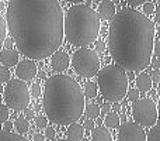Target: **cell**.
Returning <instances> with one entry per match:
<instances>
[{
	"label": "cell",
	"instance_id": "cell-1",
	"mask_svg": "<svg viewBox=\"0 0 160 141\" xmlns=\"http://www.w3.org/2000/svg\"><path fill=\"white\" fill-rule=\"evenodd\" d=\"M6 19L17 50L30 61L53 55L63 41V11L56 0H11Z\"/></svg>",
	"mask_w": 160,
	"mask_h": 141
},
{
	"label": "cell",
	"instance_id": "cell-2",
	"mask_svg": "<svg viewBox=\"0 0 160 141\" xmlns=\"http://www.w3.org/2000/svg\"><path fill=\"white\" fill-rule=\"evenodd\" d=\"M156 27L149 17L135 8H122L111 19L108 50L122 71H143L152 59Z\"/></svg>",
	"mask_w": 160,
	"mask_h": 141
},
{
	"label": "cell",
	"instance_id": "cell-3",
	"mask_svg": "<svg viewBox=\"0 0 160 141\" xmlns=\"http://www.w3.org/2000/svg\"><path fill=\"white\" fill-rule=\"evenodd\" d=\"M42 106L51 122L70 126L82 117L86 103L79 83L68 75L59 73L45 82Z\"/></svg>",
	"mask_w": 160,
	"mask_h": 141
},
{
	"label": "cell",
	"instance_id": "cell-4",
	"mask_svg": "<svg viewBox=\"0 0 160 141\" xmlns=\"http://www.w3.org/2000/svg\"><path fill=\"white\" fill-rule=\"evenodd\" d=\"M100 33V19L91 7L86 4H76L63 16V35L70 44L76 47H86L93 44Z\"/></svg>",
	"mask_w": 160,
	"mask_h": 141
},
{
	"label": "cell",
	"instance_id": "cell-5",
	"mask_svg": "<svg viewBox=\"0 0 160 141\" xmlns=\"http://www.w3.org/2000/svg\"><path fill=\"white\" fill-rule=\"evenodd\" d=\"M97 89L107 100L114 103L121 102L127 95L128 78L125 71L117 65H107L97 73Z\"/></svg>",
	"mask_w": 160,
	"mask_h": 141
},
{
	"label": "cell",
	"instance_id": "cell-6",
	"mask_svg": "<svg viewBox=\"0 0 160 141\" xmlns=\"http://www.w3.org/2000/svg\"><path fill=\"white\" fill-rule=\"evenodd\" d=\"M30 90L25 82L20 79H10L4 88L6 107L13 110H25L30 105Z\"/></svg>",
	"mask_w": 160,
	"mask_h": 141
},
{
	"label": "cell",
	"instance_id": "cell-7",
	"mask_svg": "<svg viewBox=\"0 0 160 141\" xmlns=\"http://www.w3.org/2000/svg\"><path fill=\"white\" fill-rule=\"evenodd\" d=\"M72 65L80 76L93 78L100 71V58L90 48H79L72 57Z\"/></svg>",
	"mask_w": 160,
	"mask_h": 141
},
{
	"label": "cell",
	"instance_id": "cell-8",
	"mask_svg": "<svg viewBox=\"0 0 160 141\" xmlns=\"http://www.w3.org/2000/svg\"><path fill=\"white\" fill-rule=\"evenodd\" d=\"M132 116L141 127H153L158 123V107L152 99H138L132 105Z\"/></svg>",
	"mask_w": 160,
	"mask_h": 141
},
{
	"label": "cell",
	"instance_id": "cell-9",
	"mask_svg": "<svg viewBox=\"0 0 160 141\" xmlns=\"http://www.w3.org/2000/svg\"><path fill=\"white\" fill-rule=\"evenodd\" d=\"M118 128V141H146V133L136 123L127 122Z\"/></svg>",
	"mask_w": 160,
	"mask_h": 141
},
{
	"label": "cell",
	"instance_id": "cell-10",
	"mask_svg": "<svg viewBox=\"0 0 160 141\" xmlns=\"http://www.w3.org/2000/svg\"><path fill=\"white\" fill-rule=\"evenodd\" d=\"M16 75L20 78V80L25 82V80L32 79L37 75V65L35 62L30 61V59H24V61L18 62L16 68Z\"/></svg>",
	"mask_w": 160,
	"mask_h": 141
},
{
	"label": "cell",
	"instance_id": "cell-11",
	"mask_svg": "<svg viewBox=\"0 0 160 141\" xmlns=\"http://www.w3.org/2000/svg\"><path fill=\"white\" fill-rule=\"evenodd\" d=\"M69 64H70V57L65 51H56L52 55V58H51V67L56 72H63L65 69H68Z\"/></svg>",
	"mask_w": 160,
	"mask_h": 141
},
{
	"label": "cell",
	"instance_id": "cell-12",
	"mask_svg": "<svg viewBox=\"0 0 160 141\" xmlns=\"http://www.w3.org/2000/svg\"><path fill=\"white\" fill-rule=\"evenodd\" d=\"M96 13L100 20H111L115 16V4L112 2H101Z\"/></svg>",
	"mask_w": 160,
	"mask_h": 141
},
{
	"label": "cell",
	"instance_id": "cell-13",
	"mask_svg": "<svg viewBox=\"0 0 160 141\" xmlns=\"http://www.w3.org/2000/svg\"><path fill=\"white\" fill-rule=\"evenodd\" d=\"M0 62H2V67H14V65L18 64V51L11 50H3L0 52Z\"/></svg>",
	"mask_w": 160,
	"mask_h": 141
},
{
	"label": "cell",
	"instance_id": "cell-14",
	"mask_svg": "<svg viewBox=\"0 0 160 141\" xmlns=\"http://www.w3.org/2000/svg\"><path fill=\"white\" fill-rule=\"evenodd\" d=\"M136 90H141V92H149L150 89L153 88V83H152V79H150L149 73L148 72H142V73L138 75L136 78Z\"/></svg>",
	"mask_w": 160,
	"mask_h": 141
},
{
	"label": "cell",
	"instance_id": "cell-15",
	"mask_svg": "<svg viewBox=\"0 0 160 141\" xmlns=\"http://www.w3.org/2000/svg\"><path fill=\"white\" fill-rule=\"evenodd\" d=\"M93 133H91V140L90 141H112L110 131L104 127V126H98V127H94Z\"/></svg>",
	"mask_w": 160,
	"mask_h": 141
},
{
	"label": "cell",
	"instance_id": "cell-16",
	"mask_svg": "<svg viewBox=\"0 0 160 141\" xmlns=\"http://www.w3.org/2000/svg\"><path fill=\"white\" fill-rule=\"evenodd\" d=\"M66 136L69 141H82L83 140V136H84V130L83 127L78 123H73L68 127V131H66Z\"/></svg>",
	"mask_w": 160,
	"mask_h": 141
},
{
	"label": "cell",
	"instance_id": "cell-17",
	"mask_svg": "<svg viewBox=\"0 0 160 141\" xmlns=\"http://www.w3.org/2000/svg\"><path fill=\"white\" fill-rule=\"evenodd\" d=\"M83 96L84 97H88V99H93V97L97 96V93H98V89H97V85L93 82H86L84 85H83Z\"/></svg>",
	"mask_w": 160,
	"mask_h": 141
},
{
	"label": "cell",
	"instance_id": "cell-18",
	"mask_svg": "<svg viewBox=\"0 0 160 141\" xmlns=\"http://www.w3.org/2000/svg\"><path fill=\"white\" fill-rule=\"evenodd\" d=\"M83 111H84L86 116H87L90 120L97 119V117L100 116V113H101L100 106L97 105V103H88V105H86L84 106V110H83Z\"/></svg>",
	"mask_w": 160,
	"mask_h": 141
},
{
	"label": "cell",
	"instance_id": "cell-19",
	"mask_svg": "<svg viewBox=\"0 0 160 141\" xmlns=\"http://www.w3.org/2000/svg\"><path fill=\"white\" fill-rule=\"evenodd\" d=\"M119 122H121L119 114L115 113V111H110V113L105 116V126H107L108 128H118L119 127Z\"/></svg>",
	"mask_w": 160,
	"mask_h": 141
},
{
	"label": "cell",
	"instance_id": "cell-20",
	"mask_svg": "<svg viewBox=\"0 0 160 141\" xmlns=\"http://www.w3.org/2000/svg\"><path fill=\"white\" fill-rule=\"evenodd\" d=\"M14 126H16V130L18 131L20 134H25L28 131V128H30V124H28V122L22 116L17 117L16 122H14Z\"/></svg>",
	"mask_w": 160,
	"mask_h": 141
},
{
	"label": "cell",
	"instance_id": "cell-21",
	"mask_svg": "<svg viewBox=\"0 0 160 141\" xmlns=\"http://www.w3.org/2000/svg\"><path fill=\"white\" fill-rule=\"evenodd\" d=\"M0 141H28L24 137L18 136V134H13V133H6V131L0 130Z\"/></svg>",
	"mask_w": 160,
	"mask_h": 141
},
{
	"label": "cell",
	"instance_id": "cell-22",
	"mask_svg": "<svg viewBox=\"0 0 160 141\" xmlns=\"http://www.w3.org/2000/svg\"><path fill=\"white\" fill-rule=\"evenodd\" d=\"M6 35H7V25H6V20L0 16V50L3 47V42L6 40Z\"/></svg>",
	"mask_w": 160,
	"mask_h": 141
},
{
	"label": "cell",
	"instance_id": "cell-23",
	"mask_svg": "<svg viewBox=\"0 0 160 141\" xmlns=\"http://www.w3.org/2000/svg\"><path fill=\"white\" fill-rule=\"evenodd\" d=\"M159 133H160V127L158 124H155L152 127V130L149 131V134L146 136V141H159Z\"/></svg>",
	"mask_w": 160,
	"mask_h": 141
},
{
	"label": "cell",
	"instance_id": "cell-24",
	"mask_svg": "<svg viewBox=\"0 0 160 141\" xmlns=\"http://www.w3.org/2000/svg\"><path fill=\"white\" fill-rule=\"evenodd\" d=\"M156 3L155 2H145L143 4V16H149V14L155 13Z\"/></svg>",
	"mask_w": 160,
	"mask_h": 141
},
{
	"label": "cell",
	"instance_id": "cell-25",
	"mask_svg": "<svg viewBox=\"0 0 160 141\" xmlns=\"http://www.w3.org/2000/svg\"><path fill=\"white\" fill-rule=\"evenodd\" d=\"M10 76H11V73H10V71H8L7 68L0 67V83L8 82V80H10Z\"/></svg>",
	"mask_w": 160,
	"mask_h": 141
},
{
	"label": "cell",
	"instance_id": "cell-26",
	"mask_svg": "<svg viewBox=\"0 0 160 141\" xmlns=\"http://www.w3.org/2000/svg\"><path fill=\"white\" fill-rule=\"evenodd\" d=\"M8 116H10V113H8V109L6 107L3 103H0V123H6V122H7Z\"/></svg>",
	"mask_w": 160,
	"mask_h": 141
},
{
	"label": "cell",
	"instance_id": "cell-27",
	"mask_svg": "<svg viewBox=\"0 0 160 141\" xmlns=\"http://www.w3.org/2000/svg\"><path fill=\"white\" fill-rule=\"evenodd\" d=\"M41 95H42V89H41V86H39L38 83H34V85L31 86L30 96H32V97H39Z\"/></svg>",
	"mask_w": 160,
	"mask_h": 141
},
{
	"label": "cell",
	"instance_id": "cell-28",
	"mask_svg": "<svg viewBox=\"0 0 160 141\" xmlns=\"http://www.w3.org/2000/svg\"><path fill=\"white\" fill-rule=\"evenodd\" d=\"M35 124L38 128H47L48 127V120L44 116H38L35 117Z\"/></svg>",
	"mask_w": 160,
	"mask_h": 141
},
{
	"label": "cell",
	"instance_id": "cell-29",
	"mask_svg": "<svg viewBox=\"0 0 160 141\" xmlns=\"http://www.w3.org/2000/svg\"><path fill=\"white\" fill-rule=\"evenodd\" d=\"M55 137H56V133H55V130H53L52 127H47V128H45L44 138H47L48 141H52V140H55Z\"/></svg>",
	"mask_w": 160,
	"mask_h": 141
},
{
	"label": "cell",
	"instance_id": "cell-30",
	"mask_svg": "<svg viewBox=\"0 0 160 141\" xmlns=\"http://www.w3.org/2000/svg\"><path fill=\"white\" fill-rule=\"evenodd\" d=\"M127 96H128V99L129 100H132V102H136V100L139 99V90H136V89H129L128 90V93H127Z\"/></svg>",
	"mask_w": 160,
	"mask_h": 141
},
{
	"label": "cell",
	"instance_id": "cell-31",
	"mask_svg": "<svg viewBox=\"0 0 160 141\" xmlns=\"http://www.w3.org/2000/svg\"><path fill=\"white\" fill-rule=\"evenodd\" d=\"M149 76H150V79H152L153 85H158V83L160 82V72H159V69H153L149 73Z\"/></svg>",
	"mask_w": 160,
	"mask_h": 141
},
{
	"label": "cell",
	"instance_id": "cell-32",
	"mask_svg": "<svg viewBox=\"0 0 160 141\" xmlns=\"http://www.w3.org/2000/svg\"><path fill=\"white\" fill-rule=\"evenodd\" d=\"M105 51V44L104 41H96V50H94V52L98 55V54H102Z\"/></svg>",
	"mask_w": 160,
	"mask_h": 141
},
{
	"label": "cell",
	"instance_id": "cell-33",
	"mask_svg": "<svg viewBox=\"0 0 160 141\" xmlns=\"http://www.w3.org/2000/svg\"><path fill=\"white\" fill-rule=\"evenodd\" d=\"M152 55H155V58H158V59H159V57H160V42H159V40H155Z\"/></svg>",
	"mask_w": 160,
	"mask_h": 141
},
{
	"label": "cell",
	"instance_id": "cell-34",
	"mask_svg": "<svg viewBox=\"0 0 160 141\" xmlns=\"http://www.w3.org/2000/svg\"><path fill=\"white\" fill-rule=\"evenodd\" d=\"M82 127H83V130H93V128L96 127V123H94L93 120L88 119V120H86V122L83 123Z\"/></svg>",
	"mask_w": 160,
	"mask_h": 141
},
{
	"label": "cell",
	"instance_id": "cell-35",
	"mask_svg": "<svg viewBox=\"0 0 160 141\" xmlns=\"http://www.w3.org/2000/svg\"><path fill=\"white\" fill-rule=\"evenodd\" d=\"M22 117H24V119L28 122V120H31V119H35V113H34L32 109H25L24 116H22Z\"/></svg>",
	"mask_w": 160,
	"mask_h": 141
},
{
	"label": "cell",
	"instance_id": "cell-36",
	"mask_svg": "<svg viewBox=\"0 0 160 141\" xmlns=\"http://www.w3.org/2000/svg\"><path fill=\"white\" fill-rule=\"evenodd\" d=\"M128 4L132 6V7H136V6H143L145 4V0H129Z\"/></svg>",
	"mask_w": 160,
	"mask_h": 141
},
{
	"label": "cell",
	"instance_id": "cell-37",
	"mask_svg": "<svg viewBox=\"0 0 160 141\" xmlns=\"http://www.w3.org/2000/svg\"><path fill=\"white\" fill-rule=\"evenodd\" d=\"M11 128H13V123L11 122H6L4 126H3V131H6V133H10Z\"/></svg>",
	"mask_w": 160,
	"mask_h": 141
},
{
	"label": "cell",
	"instance_id": "cell-38",
	"mask_svg": "<svg viewBox=\"0 0 160 141\" xmlns=\"http://www.w3.org/2000/svg\"><path fill=\"white\" fill-rule=\"evenodd\" d=\"M150 64H152V67L155 68V69H159L160 62H159V59H158V58H155V57H153V58L150 59Z\"/></svg>",
	"mask_w": 160,
	"mask_h": 141
},
{
	"label": "cell",
	"instance_id": "cell-39",
	"mask_svg": "<svg viewBox=\"0 0 160 141\" xmlns=\"http://www.w3.org/2000/svg\"><path fill=\"white\" fill-rule=\"evenodd\" d=\"M155 21L156 24L160 23V6H158V8H155Z\"/></svg>",
	"mask_w": 160,
	"mask_h": 141
},
{
	"label": "cell",
	"instance_id": "cell-40",
	"mask_svg": "<svg viewBox=\"0 0 160 141\" xmlns=\"http://www.w3.org/2000/svg\"><path fill=\"white\" fill-rule=\"evenodd\" d=\"M100 110H102V116H104V114H108L111 111V106L110 105H104L102 106V109H100Z\"/></svg>",
	"mask_w": 160,
	"mask_h": 141
},
{
	"label": "cell",
	"instance_id": "cell-41",
	"mask_svg": "<svg viewBox=\"0 0 160 141\" xmlns=\"http://www.w3.org/2000/svg\"><path fill=\"white\" fill-rule=\"evenodd\" d=\"M3 44L7 47V50H11V45H13V40H11V38H6Z\"/></svg>",
	"mask_w": 160,
	"mask_h": 141
},
{
	"label": "cell",
	"instance_id": "cell-42",
	"mask_svg": "<svg viewBox=\"0 0 160 141\" xmlns=\"http://www.w3.org/2000/svg\"><path fill=\"white\" fill-rule=\"evenodd\" d=\"M34 141H45V138H44V136L42 134H34Z\"/></svg>",
	"mask_w": 160,
	"mask_h": 141
},
{
	"label": "cell",
	"instance_id": "cell-43",
	"mask_svg": "<svg viewBox=\"0 0 160 141\" xmlns=\"http://www.w3.org/2000/svg\"><path fill=\"white\" fill-rule=\"evenodd\" d=\"M37 75H38V76L41 78V79H45V78H47V73H45V71H39Z\"/></svg>",
	"mask_w": 160,
	"mask_h": 141
},
{
	"label": "cell",
	"instance_id": "cell-44",
	"mask_svg": "<svg viewBox=\"0 0 160 141\" xmlns=\"http://www.w3.org/2000/svg\"><path fill=\"white\" fill-rule=\"evenodd\" d=\"M119 110H121V106H119L118 103H115V105H114V111H115V113H118Z\"/></svg>",
	"mask_w": 160,
	"mask_h": 141
},
{
	"label": "cell",
	"instance_id": "cell-45",
	"mask_svg": "<svg viewBox=\"0 0 160 141\" xmlns=\"http://www.w3.org/2000/svg\"><path fill=\"white\" fill-rule=\"evenodd\" d=\"M0 93H3V86L0 85Z\"/></svg>",
	"mask_w": 160,
	"mask_h": 141
},
{
	"label": "cell",
	"instance_id": "cell-46",
	"mask_svg": "<svg viewBox=\"0 0 160 141\" xmlns=\"http://www.w3.org/2000/svg\"><path fill=\"white\" fill-rule=\"evenodd\" d=\"M82 141H90V140H88V138H84V137H83V140Z\"/></svg>",
	"mask_w": 160,
	"mask_h": 141
},
{
	"label": "cell",
	"instance_id": "cell-47",
	"mask_svg": "<svg viewBox=\"0 0 160 141\" xmlns=\"http://www.w3.org/2000/svg\"><path fill=\"white\" fill-rule=\"evenodd\" d=\"M58 141H66V140H58Z\"/></svg>",
	"mask_w": 160,
	"mask_h": 141
}]
</instances>
